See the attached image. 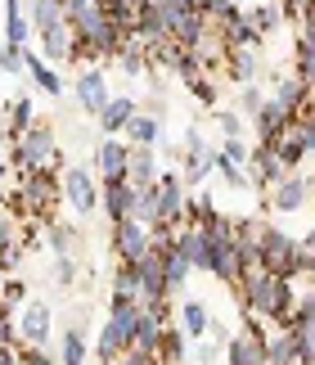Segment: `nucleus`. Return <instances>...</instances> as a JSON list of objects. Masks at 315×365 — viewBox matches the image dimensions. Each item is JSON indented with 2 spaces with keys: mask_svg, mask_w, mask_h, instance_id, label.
Returning <instances> with one entry per match:
<instances>
[{
  "mask_svg": "<svg viewBox=\"0 0 315 365\" xmlns=\"http://www.w3.org/2000/svg\"><path fill=\"white\" fill-rule=\"evenodd\" d=\"M59 203V176L54 172H23V185L9 194V207L23 212L27 221H50Z\"/></svg>",
  "mask_w": 315,
  "mask_h": 365,
  "instance_id": "1",
  "label": "nucleus"
},
{
  "mask_svg": "<svg viewBox=\"0 0 315 365\" xmlns=\"http://www.w3.org/2000/svg\"><path fill=\"white\" fill-rule=\"evenodd\" d=\"M54 158H63L59 145H54V131L50 126H36V122L23 135H14V145H9V163L19 172H50Z\"/></svg>",
  "mask_w": 315,
  "mask_h": 365,
  "instance_id": "2",
  "label": "nucleus"
},
{
  "mask_svg": "<svg viewBox=\"0 0 315 365\" xmlns=\"http://www.w3.org/2000/svg\"><path fill=\"white\" fill-rule=\"evenodd\" d=\"M135 316H140L135 302H122V298L108 302V325L99 329V343H95V352H99V361H104V365H113V361L126 352V347H131Z\"/></svg>",
  "mask_w": 315,
  "mask_h": 365,
  "instance_id": "3",
  "label": "nucleus"
},
{
  "mask_svg": "<svg viewBox=\"0 0 315 365\" xmlns=\"http://www.w3.org/2000/svg\"><path fill=\"white\" fill-rule=\"evenodd\" d=\"M262 266L270 275H279V279H297L306 271V252L297 248L293 235H284L279 226H270L266 240H262Z\"/></svg>",
  "mask_w": 315,
  "mask_h": 365,
  "instance_id": "4",
  "label": "nucleus"
},
{
  "mask_svg": "<svg viewBox=\"0 0 315 365\" xmlns=\"http://www.w3.org/2000/svg\"><path fill=\"white\" fill-rule=\"evenodd\" d=\"M266 145H270V153H275L284 167H297V163L311 153V149H306V126H302V122H284L279 131L266 140Z\"/></svg>",
  "mask_w": 315,
  "mask_h": 365,
  "instance_id": "5",
  "label": "nucleus"
},
{
  "mask_svg": "<svg viewBox=\"0 0 315 365\" xmlns=\"http://www.w3.org/2000/svg\"><path fill=\"white\" fill-rule=\"evenodd\" d=\"M113 248H118V262L145 257V252H149V226H145V221H135V217L118 221V226H113Z\"/></svg>",
  "mask_w": 315,
  "mask_h": 365,
  "instance_id": "6",
  "label": "nucleus"
},
{
  "mask_svg": "<svg viewBox=\"0 0 315 365\" xmlns=\"http://www.w3.org/2000/svg\"><path fill=\"white\" fill-rule=\"evenodd\" d=\"M14 329H19L23 347H46V339H50V307L46 302H27L23 316L14 320Z\"/></svg>",
  "mask_w": 315,
  "mask_h": 365,
  "instance_id": "7",
  "label": "nucleus"
},
{
  "mask_svg": "<svg viewBox=\"0 0 315 365\" xmlns=\"http://www.w3.org/2000/svg\"><path fill=\"white\" fill-rule=\"evenodd\" d=\"M185 199H190V190L180 185V176H158V221L180 226L185 221Z\"/></svg>",
  "mask_w": 315,
  "mask_h": 365,
  "instance_id": "8",
  "label": "nucleus"
},
{
  "mask_svg": "<svg viewBox=\"0 0 315 365\" xmlns=\"http://www.w3.org/2000/svg\"><path fill=\"white\" fill-rule=\"evenodd\" d=\"M99 203H104V212H108V221L118 226V221H126L135 212V185L131 180H104V194H99Z\"/></svg>",
  "mask_w": 315,
  "mask_h": 365,
  "instance_id": "9",
  "label": "nucleus"
},
{
  "mask_svg": "<svg viewBox=\"0 0 315 365\" xmlns=\"http://www.w3.org/2000/svg\"><path fill=\"white\" fill-rule=\"evenodd\" d=\"M248 163H252V185H257V190H275L279 180L289 176V167H284L275 153H270V145L248 149Z\"/></svg>",
  "mask_w": 315,
  "mask_h": 365,
  "instance_id": "10",
  "label": "nucleus"
},
{
  "mask_svg": "<svg viewBox=\"0 0 315 365\" xmlns=\"http://www.w3.org/2000/svg\"><path fill=\"white\" fill-rule=\"evenodd\" d=\"M77 100H81V108L91 118H99L108 108V81H104V73L99 68H86V73L77 77Z\"/></svg>",
  "mask_w": 315,
  "mask_h": 365,
  "instance_id": "11",
  "label": "nucleus"
},
{
  "mask_svg": "<svg viewBox=\"0 0 315 365\" xmlns=\"http://www.w3.org/2000/svg\"><path fill=\"white\" fill-rule=\"evenodd\" d=\"M306 194H311V180L302 176H284L275 190H270V207L275 212H297V207L306 203Z\"/></svg>",
  "mask_w": 315,
  "mask_h": 365,
  "instance_id": "12",
  "label": "nucleus"
},
{
  "mask_svg": "<svg viewBox=\"0 0 315 365\" xmlns=\"http://www.w3.org/2000/svg\"><path fill=\"white\" fill-rule=\"evenodd\" d=\"M266 334L262 329H248L239 334V339L225 343V352H230V365H266V347H262Z\"/></svg>",
  "mask_w": 315,
  "mask_h": 365,
  "instance_id": "13",
  "label": "nucleus"
},
{
  "mask_svg": "<svg viewBox=\"0 0 315 365\" xmlns=\"http://www.w3.org/2000/svg\"><path fill=\"white\" fill-rule=\"evenodd\" d=\"M63 194H68V203L77 207V212H95V180L91 172H81V167H73V172L63 176Z\"/></svg>",
  "mask_w": 315,
  "mask_h": 365,
  "instance_id": "14",
  "label": "nucleus"
},
{
  "mask_svg": "<svg viewBox=\"0 0 315 365\" xmlns=\"http://www.w3.org/2000/svg\"><path fill=\"white\" fill-rule=\"evenodd\" d=\"M126 158H131V145H126V140H104V145H99V176L122 180L126 176Z\"/></svg>",
  "mask_w": 315,
  "mask_h": 365,
  "instance_id": "15",
  "label": "nucleus"
},
{
  "mask_svg": "<svg viewBox=\"0 0 315 365\" xmlns=\"http://www.w3.org/2000/svg\"><path fill=\"white\" fill-rule=\"evenodd\" d=\"M262 347H266V365H297V334L293 329L266 334Z\"/></svg>",
  "mask_w": 315,
  "mask_h": 365,
  "instance_id": "16",
  "label": "nucleus"
},
{
  "mask_svg": "<svg viewBox=\"0 0 315 365\" xmlns=\"http://www.w3.org/2000/svg\"><path fill=\"white\" fill-rule=\"evenodd\" d=\"M73 46H77V32H73L68 23L50 27V32H41V50H46V59H54V63L73 59Z\"/></svg>",
  "mask_w": 315,
  "mask_h": 365,
  "instance_id": "17",
  "label": "nucleus"
},
{
  "mask_svg": "<svg viewBox=\"0 0 315 365\" xmlns=\"http://www.w3.org/2000/svg\"><path fill=\"white\" fill-rule=\"evenodd\" d=\"M239 271H243V252H239V244H221L217 257H212V275H217L221 284L239 289Z\"/></svg>",
  "mask_w": 315,
  "mask_h": 365,
  "instance_id": "18",
  "label": "nucleus"
},
{
  "mask_svg": "<svg viewBox=\"0 0 315 365\" xmlns=\"http://www.w3.org/2000/svg\"><path fill=\"white\" fill-rule=\"evenodd\" d=\"M126 180H131V185H153L158 180L153 149H131V158H126Z\"/></svg>",
  "mask_w": 315,
  "mask_h": 365,
  "instance_id": "19",
  "label": "nucleus"
},
{
  "mask_svg": "<svg viewBox=\"0 0 315 365\" xmlns=\"http://www.w3.org/2000/svg\"><path fill=\"white\" fill-rule=\"evenodd\" d=\"M306 95H311V86L302 77H284L279 86H275V104H284L289 108V118H297L302 113V104H306Z\"/></svg>",
  "mask_w": 315,
  "mask_h": 365,
  "instance_id": "20",
  "label": "nucleus"
},
{
  "mask_svg": "<svg viewBox=\"0 0 315 365\" xmlns=\"http://www.w3.org/2000/svg\"><path fill=\"white\" fill-rule=\"evenodd\" d=\"M23 68L36 77V86L46 91V95H54V100L63 95V81H59V73H54V68H50L46 59H36V54H27V50H23Z\"/></svg>",
  "mask_w": 315,
  "mask_h": 365,
  "instance_id": "21",
  "label": "nucleus"
},
{
  "mask_svg": "<svg viewBox=\"0 0 315 365\" xmlns=\"http://www.w3.org/2000/svg\"><path fill=\"white\" fill-rule=\"evenodd\" d=\"M252 118H257V135H262V145H266V140L279 131L284 122H293V118H289V108H284V104H275V100H266V104L257 108Z\"/></svg>",
  "mask_w": 315,
  "mask_h": 365,
  "instance_id": "22",
  "label": "nucleus"
},
{
  "mask_svg": "<svg viewBox=\"0 0 315 365\" xmlns=\"http://www.w3.org/2000/svg\"><path fill=\"white\" fill-rule=\"evenodd\" d=\"M126 145L131 149H149L153 140H158V118H149V113H135L131 122H126Z\"/></svg>",
  "mask_w": 315,
  "mask_h": 365,
  "instance_id": "23",
  "label": "nucleus"
},
{
  "mask_svg": "<svg viewBox=\"0 0 315 365\" xmlns=\"http://www.w3.org/2000/svg\"><path fill=\"white\" fill-rule=\"evenodd\" d=\"M36 27V32H50V27H59L68 23L63 19V0H32V19H27Z\"/></svg>",
  "mask_w": 315,
  "mask_h": 365,
  "instance_id": "24",
  "label": "nucleus"
},
{
  "mask_svg": "<svg viewBox=\"0 0 315 365\" xmlns=\"http://www.w3.org/2000/svg\"><path fill=\"white\" fill-rule=\"evenodd\" d=\"M135 118V104L131 100H108V108L99 113V126H104L108 135H118V131H126V122Z\"/></svg>",
  "mask_w": 315,
  "mask_h": 365,
  "instance_id": "25",
  "label": "nucleus"
},
{
  "mask_svg": "<svg viewBox=\"0 0 315 365\" xmlns=\"http://www.w3.org/2000/svg\"><path fill=\"white\" fill-rule=\"evenodd\" d=\"M225 68L234 73V81H243V86H248V81L257 77V54L243 50V46H230V54H225Z\"/></svg>",
  "mask_w": 315,
  "mask_h": 365,
  "instance_id": "26",
  "label": "nucleus"
},
{
  "mask_svg": "<svg viewBox=\"0 0 315 365\" xmlns=\"http://www.w3.org/2000/svg\"><path fill=\"white\" fill-rule=\"evenodd\" d=\"M158 365H185V334L180 329H162V343H158Z\"/></svg>",
  "mask_w": 315,
  "mask_h": 365,
  "instance_id": "27",
  "label": "nucleus"
},
{
  "mask_svg": "<svg viewBox=\"0 0 315 365\" xmlns=\"http://www.w3.org/2000/svg\"><path fill=\"white\" fill-rule=\"evenodd\" d=\"M162 275H167V293H176V289H185V279H190V262H185L176 248H167V257H162Z\"/></svg>",
  "mask_w": 315,
  "mask_h": 365,
  "instance_id": "28",
  "label": "nucleus"
},
{
  "mask_svg": "<svg viewBox=\"0 0 315 365\" xmlns=\"http://www.w3.org/2000/svg\"><path fill=\"white\" fill-rule=\"evenodd\" d=\"M135 221H145V226H153L158 221V180L153 185H135Z\"/></svg>",
  "mask_w": 315,
  "mask_h": 365,
  "instance_id": "29",
  "label": "nucleus"
},
{
  "mask_svg": "<svg viewBox=\"0 0 315 365\" xmlns=\"http://www.w3.org/2000/svg\"><path fill=\"white\" fill-rule=\"evenodd\" d=\"M180 320H185V339H203V334H207V325H212V320H207V312H203V302H198V298H190V302H185Z\"/></svg>",
  "mask_w": 315,
  "mask_h": 365,
  "instance_id": "30",
  "label": "nucleus"
},
{
  "mask_svg": "<svg viewBox=\"0 0 315 365\" xmlns=\"http://www.w3.org/2000/svg\"><path fill=\"white\" fill-rule=\"evenodd\" d=\"M243 14H248V23H252V32H257V36L275 32V27L284 23V14H279V5H257V9H243Z\"/></svg>",
  "mask_w": 315,
  "mask_h": 365,
  "instance_id": "31",
  "label": "nucleus"
},
{
  "mask_svg": "<svg viewBox=\"0 0 315 365\" xmlns=\"http://www.w3.org/2000/svg\"><path fill=\"white\" fill-rule=\"evenodd\" d=\"M59 361L63 365H86V339H81V329H68L63 339H59Z\"/></svg>",
  "mask_w": 315,
  "mask_h": 365,
  "instance_id": "32",
  "label": "nucleus"
},
{
  "mask_svg": "<svg viewBox=\"0 0 315 365\" xmlns=\"http://www.w3.org/2000/svg\"><path fill=\"white\" fill-rule=\"evenodd\" d=\"M32 122H36L32 118V100H27V95H23V100H14V108H9V135H23Z\"/></svg>",
  "mask_w": 315,
  "mask_h": 365,
  "instance_id": "33",
  "label": "nucleus"
},
{
  "mask_svg": "<svg viewBox=\"0 0 315 365\" xmlns=\"http://www.w3.org/2000/svg\"><path fill=\"white\" fill-rule=\"evenodd\" d=\"M46 240L59 248V257H68V248H73V226H63V221H46Z\"/></svg>",
  "mask_w": 315,
  "mask_h": 365,
  "instance_id": "34",
  "label": "nucleus"
},
{
  "mask_svg": "<svg viewBox=\"0 0 315 365\" xmlns=\"http://www.w3.org/2000/svg\"><path fill=\"white\" fill-rule=\"evenodd\" d=\"M113 365H158V352H145V347H126V352Z\"/></svg>",
  "mask_w": 315,
  "mask_h": 365,
  "instance_id": "35",
  "label": "nucleus"
},
{
  "mask_svg": "<svg viewBox=\"0 0 315 365\" xmlns=\"http://www.w3.org/2000/svg\"><path fill=\"white\" fill-rule=\"evenodd\" d=\"M19 248V235H14V221H9V212H0V257L5 252H14Z\"/></svg>",
  "mask_w": 315,
  "mask_h": 365,
  "instance_id": "36",
  "label": "nucleus"
},
{
  "mask_svg": "<svg viewBox=\"0 0 315 365\" xmlns=\"http://www.w3.org/2000/svg\"><path fill=\"white\" fill-rule=\"evenodd\" d=\"M19 365H59L46 347H19Z\"/></svg>",
  "mask_w": 315,
  "mask_h": 365,
  "instance_id": "37",
  "label": "nucleus"
},
{
  "mask_svg": "<svg viewBox=\"0 0 315 365\" xmlns=\"http://www.w3.org/2000/svg\"><path fill=\"white\" fill-rule=\"evenodd\" d=\"M0 68H5V73H23V50L19 46H0Z\"/></svg>",
  "mask_w": 315,
  "mask_h": 365,
  "instance_id": "38",
  "label": "nucleus"
},
{
  "mask_svg": "<svg viewBox=\"0 0 315 365\" xmlns=\"http://www.w3.org/2000/svg\"><path fill=\"white\" fill-rule=\"evenodd\" d=\"M221 158H225V163H234V167H243V163H248V145H243V140H225Z\"/></svg>",
  "mask_w": 315,
  "mask_h": 365,
  "instance_id": "39",
  "label": "nucleus"
},
{
  "mask_svg": "<svg viewBox=\"0 0 315 365\" xmlns=\"http://www.w3.org/2000/svg\"><path fill=\"white\" fill-rule=\"evenodd\" d=\"M306 9H311V0H279V14H284V19H297V23H302Z\"/></svg>",
  "mask_w": 315,
  "mask_h": 365,
  "instance_id": "40",
  "label": "nucleus"
},
{
  "mask_svg": "<svg viewBox=\"0 0 315 365\" xmlns=\"http://www.w3.org/2000/svg\"><path fill=\"white\" fill-rule=\"evenodd\" d=\"M0 298H5V307L23 302V298H27V284H19V279H9V284H0Z\"/></svg>",
  "mask_w": 315,
  "mask_h": 365,
  "instance_id": "41",
  "label": "nucleus"
},
{
  "mask_svg": "<svg viewBox=\"0 0 315 365\" xmlns=\"http://www.w3.org/2000/svg\"><path fill=\"white\" fill-rule=\"evenodd\" d=\"M221 118V131H225V140H239V131H243V118L239 113H217Z\"/></svg>",
  "mask_w": 315,
  "mask_h": 365,
  "instance_id": "42",
  "label": "nucleus"
},
{
  "mask_svg": "<svg viewBox=\"0 0 315 365\" xmlns=\"http://www.w3.org/2000/svg\"><path fill=\"white\" fill-rule=\"evenodd\" d=\"M262 104H266V100H262V91H257L252 81H248V86H243V108H248V113H257Z\"/></svg>",
  "mask_w": 315,
  "mask_h": 365,
  "instance_id": "43",
  "label": "nucleus"
},
{
  "mask_svg": "<svg viewBox=\"0 0 315 365\" xmlns=\"http://www.w3.org/2000/svg\"><path fill=\"white\" fill-rule=\"evenodd\" d=\"M77 279V262L73 257H59V284H73Z\"/></svg>",
  "mask_w": 315,
  "mask_h": 365,
  "instance_id": "44",
  "label": "nucleus"
},
{
  "mask_svg": "<svg viewBox=\"0 0 315 365\" xmlns=\"http://www.w3.org/2000/svg\"><path fill=\"white\" fill-rule=\"evenodd\" d=\"M297 248H302L306 257H315V221H311V230L302 235V240H297Z\"/></svg>",
  "mask_w": 315,
  "mask_h": 365,
  "instance_id": "45",
  "label": "nucleus"
},
{
  "mask_svg": "<svg viewBox=\"0 0 315 365\" xmlns=\"http://www.w3.org/2000/svg\"><path fill=\"white\" fill-rule=\"evenodd\" d=\"M0 365H19V343H9V347H0Z\"/></svg>",
  "mask_w": 315,
  "mask_h": 365,
  "instance_id": "46",
  "label": "nucleus"
},
{
  "mask_svg": "<svg viewBox=\"0 0 315 365\" xmlns=\"http://www.w3.org/2000/svg\"><path fill=\"white\" fill-rule=\"evenodd\" d=\"M302 126H306V149H311V153H315V113H311V118H306V122H302Z\"/></svg>",
  "mask_w": 315,
  "mask_h": 365,
  "instance_id": "47",
  "label": "nucleus"
},
{
  "mask_svg": "<svg viewBox=\"0 0 315 365\" xmlns=\"http://www.w3.org/2000/svg\"><path fill=\"white\" fill-rule=\"evenodd\" d=\"M297 77H302L306 86H315V59H311V63H306V68H302V73H297Z\"/></svg>",
  "mask_w": 315,
  "mask_h": 365,
  "instance_id": "48",
  "label": "nucleus"
},
{
  "mask_svg": "<svg viewBox=\"0 0 315 365\" xmlns=\"http://www.w3.org/2000/svg\"><path fill=\"white\" fill-rule=\"evenodd\" d=\"M306 279H311V289H315V257H306V271H302Z\"/></svg>",
  "mask_w": 315,
  "mask_h": 365,
  "instance_id": "49",
  "label": "nucleus"
},
{
  "mask_svg": "<svg viewBox=\"0 0 315 365\" xmlns=\"http://www.w3.org/2000/svg\"><path fill=\"white\" fill-rule=\"evenodd\" d=\"M0 176H5V158H0Z\"/></svg>",
  "mask_w": 315,
  "mask_h": 365,
  "instance_id": "50",
  "label": "nucleus"
},
{
  "mask_svg": "<svg viewBox=\"0 0 315 365\" xmlns=\"http://www.w3.org/2000/svg\"><path fill=\"white\" fill-rule=\"evenodd\" d=\"M311 194H315V180H311Z\"/></svg>",
  "mask_w": 315,
  "mask_h": 365,
  "instance_id": "51",
  "label": "nucleus"
},
{
  "mask_svg": "<svg viewBox=\"0 0 315 365\" xmlns=\"http://www.w3.org/2000/svg\"><path fill=\"white\" fill-rule=\"evenodd\" d=\"M234 5H243V0H234Z\"/></svg>",
  "mask_w": 315,
  "mask_h": 365,
  "instance_id": "52",
  "label": "nucleus"
},
{
  "mask_svg": "<svg viewBox=\"0 0 315 365\" xmlns=\"http://www.w3.org/2000/svg\"><path fill=\"white\" fill-rule=\"evenodd\" d=\"M311 5H315V0H311Z\"/></svg>",
  "mask_w": 315,
  "mask_h": 365,
  "instance_id": "53",
  "label": "nucleus"
}]
</instances>
